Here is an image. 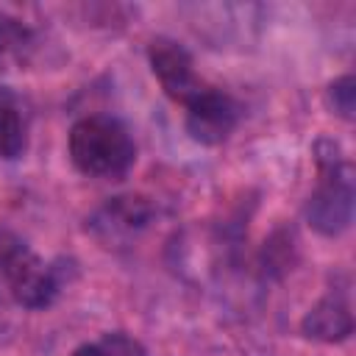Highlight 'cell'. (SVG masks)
Listing matches in <instances>:
<instances>
[{
  "label": "cell",
  "mask_w": 356,
  "mask_h": 356,
  "mask_svg": "<svg viewBox=\"0 0 356 356\" xmlns=\"http://www.w3.org/2000/svg\"><path fill=\"white\" fill-rule=\"evenodd\" d=\"M70 161L89 178H122L136 161L128 125L111 114L81 117L67 136Z\"/></svg>",
  "instance_id": "6da1fadb"
},
{
  "label": "cell",
  "mask_w": 356,
  "mask_h": 356,
  "mask_svg": "<svg viewBox=\"0 0 356 356\" xmlns=\"http://www.w3.org/2000/svg\"><path fill=\"white\" fill-rule=\"evenodd\" d=\"M314 153H317L320 181L306 203V220L314 231L325 236H337L353 220V172L334 142L328 139L317 142Z\"/></svg>",
  "instance_id": "7a4b0ae2"
},
{
  "label": "cell",
  "mask_w": 356,
  "mask_h": 356,
  "mask_svg": "<svg viewBox=\"0 0 356 356\" xmlns=\"http://www.w3.org/2000/svg\"><path fill=\"white\" fill-rule=\"evenodd\" d=\"M0 289L25 309H44L61 289L58 270L17 236L0 234Z\"/></svg>",
  "instance_id": "3957f363"
},
{
  "label": "cell",
  "mask_w": 356,
  "mask_h": 356,
  "mask_svg": "<svg viewBox=\"0 0 356 356\" xmlns=\"http://www.w3.org/2000/svg\"><path fill=\"white\" fill-rule=\"evenodd\" d=\"M147 58H150V70L159 78L161 89L181 106H186L206 86L195 75V61L189 50L175 39H167V36L153 39L147 47Z\"/></svg>",
  "instance_id": "277c9868"
},
{
  "label": "cell",
  "mask_w": 356,
  "mask_h": 356,
  "mask_svg": "<svg viewBox=\"0 0 356 356\" xmlns=\"http://www.w3.org/2000/svg\"><path fill=\"white\" fill-rule=\"evenodd\" d=\"M186 131L200 145H220L231 136L239 120V108L222 89L203 86L186 106Z\"/></svg>",
  "instance_id": "5b68a950"
},
{
  "label": "cell",
  "mask_w": 356,
  "mask_h": 356,
  "mask_svg": "<svg viewBox=\"0 0 356 356\" xmlns=\"http://www.w3.org/2000/svg\"><path fill=\"white\" fill-rule=\"evenodd\" d=\"M153 217V206L145 197H114L108 200L92 220V231L103 242H117L139 234Z\"/></svg>",
  "instance_id": "8992f818"
},
{
  "label": "cell",
  "mask_w": 356,
  "mask_h": 356,
  "mask_svg": "<svg viewBox=\"0 0 356 356\" xmlns=\"http://www.w3.org/2000/svg\"><path fill=\"white\" fill-rule=\"evenodd\" d=\"M303 334L317 342H342L353 334V314L342 295L320 298L300 323Z\"/></svg>",
  "instance_id": "52a82bcc"
},
{
  "label": "cell",
  "mask_w": 356,
  "mask_h": 356,
  "mask_svg": "<svg viewBox=\"0 0 356 356\" xmlns=\"http://www.w3.org/2000/svg\"><path fill=\"white\" fill-rule=\"evenodd\" d=\"M25 147V125L17 100L0 89V159H17Z\"/></svg>",
  "instance_id": "ba28073f"
},
{
  "label": "cell",
  "mask_w": 356,
  "mask_h": 356,
  "mask_svg": "<svg viewBox=\"0 0 356 356\" xmlns=\"http://www.w3.org/2000/svg\"><path fill=\"white\" fill-rule=\"evenodd\" d=\"M31 44H33V36L28 25H22L17 17L0 14V64L22 61Z\"/></svg>",
  "instance_id": "9c48e42d"
},
{
  "label": "cell",
  "mask_w": 356,
  "mask_h": 356,
  "mask_svg": "<svg viewBox=\"0 0 356 356\" xmlns=\"http://www.w3.org/2000/svg\"><path fill=\"white\" fill-rule=\"evenodd\" d=\"M70 356H147V353L134 337L114 331V334H103L100 339L75 348Z\"/></svg>",
  "instance_id": "30bf717a"
},
{
  "label": "cell",
  "mask_w": 356,
  "mask_h": 356,
  "mask_svg": "<svg viewBox=\"0 0 356 356\" xmlns=\"http://www.w3.org/2000/svg\"><path fill=\"white\" fill-rule=\"evenodd\" d=\"M328 103L342 120H353V103H356V83L353 75H342L328 86Z\"/></svg>",
  "instance_id": "8fae6325"
}]
</instances>
